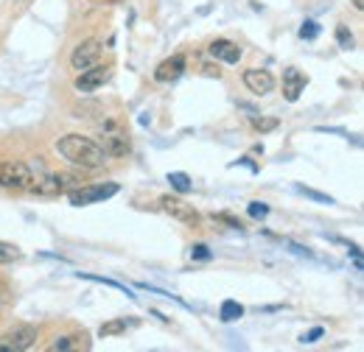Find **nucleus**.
Here are the masks:
<instances>
[{
  "label": "nucleus",
  "mask_w": 364,
  "mask_h": 352,
  "mask_svg": "<svg viewBox=\"0 0 364 352\" xmlns=\"http://www.w3.org/2000/svg\"><path fill=\"white\" fill-rule=\"evenodd\" d=\"M57 154L65 157L71 165L81 168V171H95V168H104L107 165V154L104 148L98 145V140H90L84 135H65L57 140Z\"/></svg>",
  "instance_id": "obj_1"
},
{
  "label": "nucleus",
  "mask_w": 364,
  "mask_h": 352,
  "mask_svg": "<svg viewBox=\"0 0 364 352\" xmlns=\"http://www.w3.org/2000/svg\"><path fill=\"white\" fill-rule=\"evenodd\" d=\"M98 135H101L98 145L104 148L107 157H127V154H129V138L124 135V129H121L118 121L104 118V121L98 123Z\"/></svg>",
  "instance_id": "obj_2"
},
{
  "label": "nucleus",
  "mask_w": 364,
  "mask_h": 352,
  "mask_svg": "<svg viewBox=\"0 0 364 352\" xmlns=\"http://www.w3.org/2000/svg\"><path fill=\"white\" fill-rule=\"evenodd\" d=\"M118 193V185L115 182H104V185H81L68 193L73 207H87V205H95V202H104V199H112Z\"/></svg>",
  "instance_id": "obj_3"
},
{
  "label": "nucleus",
  "mask_w": 364,
  "mask_h": 352,
  "mask_svg": "<svg viewBox=\"0 0 364 352\" xmlns=\"http://www.w3.org/2000/svg\"><path fill=\"white\" fill-rule=\"evenodd\" d=\"M28 182H31V165L17 162V159H3L0 162V188L25 190Z\"/></svg>",
  "instance_id": "obj_4"
},
{
  "label": "nucleus",
  "mask_w": 364,
  "mask_h": 352,
  "mask_svg": "<svg viewBox=\"0 0 364 352\" xmlns=\"http://www.w3.org/2000/svg\"><path fill=\"white\" fill-rule=\"evenodd\" d=\"M34 344H37V327L31 324H20L6 336H0V352H25Z\"/></svg>",
  "instance_id": "obj_5"
},
{
  "label": "nucleus",
  "mask_w": 364,
  "mask_h": 352,
  "mask_svg": "<svg viewBox=\"0 0 364 352\" xmlns=\"http://www.w3.org/2000/svg\"><path fill=\"white\" fill-rule=\"evenodd\" d=\"M101 56H104V45L98 40H84L81 45H76V51L71 54V65L73 71H87V68H95L101 65Z\"/></svg>",
  "instance_id": "obj_6"
},
{
  "label": "nucleus",
  "mask_w": 364,
  "mask_h": 352,
  "mask_svg": "<svg viewBox=\"0 0 364 352\" xmlns=\"http://www.w3.org/2000/svg\"><path fill=\"white\" fill-rule=\"evenodd\" d=\"M160 207L165 215H171V218H177V221H182V224H196L199 221V212L194 210L188 202H182V199H177V196H163L160 199Z\"/></svg>",
  "instance_id": "obj_7"
},
{
  "label": "nucleus",
  "mask_w": 364,
  "mask_h": 352,
  "mask_svg": "<svg viewBox=\"0 0 364 352\" xmlns=\"http://www.w3.org/2000/svg\"><path fill=\"white\" fill-rule=\"evenodd\" d=\"M110 68H101V65H95V68H87V71H81L76 75V90L78 92H95L98 87H104L107 81H110Z\"/></svg>",
  "instance_id": "obj_8"
},
{
  "label": "nucleus",
  "mask_w": 364,
  "mask_h": 352,
  "mask_svg": "<svg viewBox=\"0 0 364 352\" xmlns=\"http://www.w3.org/2000/svg\"><path fill=\"white\" fill-rule=\"evenodd\" d=\"M244 87H247L252 95H269V92L275 90V78H272V73L269 71L252 68V71L244 73Z\"/></svg>",
  "instance_id": "obj_9"
},
{
  "label": "nucleus",
  "mask_w": 364,
  "mask_h": 352,
  "mask_svg": "<svg viewBox=\"0 0 364 352\" xmlns=\"http://www.w3.org/2000/svg\"><path fill=\"white\" fill-rule=\"evenodd\" d=\"M208 54L218 62H224V65H238V59H241V48L230 40H213L208 45Z\"/></svg>",
  "instance_id": "obj_10"
},
{
  "label": "nucleus",
  "mask_w": 364,
  "mask_h": 352,
  "mask_svg": "<svg viewBox=\"0 0 364 352\" xmlns=\"http://www.w3.org/2000/svg\"><path fill=\"white\" fill-rule=\"evenodd\" d=\"M182 73H185V56H182V54H177V56H171V59H165V62H160V65H157L154 78H157L160 84H168V81H177Z\"/></svg>",
  "instance_id": "obj_11"
},
{
  "label": "nucleus",
  "mask_w": 364,
  "mask_h": 352,
  "mask_svg": "<svg viewBox=\"0 0 364 352\" xmlns=\"http://www.w3.org/2000/svg\"><path fill=\"white\" fill-rule=\"evenodd\" d=\"M305 84H308L305 73H300L297 68L283 71V95H286V101H297V98H300V92L305 90Z\"/></svg>",
  "instance_id": "obj_12"
},
{
  "label": "nucleus",
  "mask_w": 364,
  "mask_h": 352,
  "mask_svg": "<svg viewBox=\"0 0 364 352\" xmlns=\"http://www.w3.org/2000/svg\"><path fill=\"white\" fill-rule=\"evenodd\" d=\"M241 316H244V308H241L235 299L221 302V322H235V319H241Z\"/></svg>",
  "instance_id": "obj_13"
},
{
  "label": "nucleus",
  "mask_w": 364,
  "mask_h": 352,
  "mask_svg": "<svg viewBox=\"0 0 364 352\" xmlns=\"http://www.w3.org/2000/svg\"><path fill=\"white\" fill-rule=\"evenodd\" d=\"M129 324H135V322H127V319H112V322H107V324H101V336H121Z\"/></svg>",
  "instance_id": "obj_14"
},
{
  "label": "nucleus",
  "mask_w": 364,
  "mask_h": 352,
  "mask_svg": "<svg viewBox=\"0 0 364 352\" xmlns=\"http://www.w3.org/2000/svg\"><path fill=\"white\" fill-rule=\"evenodd\" d=\"M249 126L255 132H275L278 129V118H261V115H255V118H249Z\"/></svg>",
  "instance_id": "obj_15"
},
{
  "label": "nucleus",
  "mask_w": 364,
  "mask_h": 352,
  "mask_svg": "<svg viewBox=\"0 0 364 352\" xmlns=\"http://www.w3.org/2000/svg\"><path fill=\"white\" fill-rule=\"evenodd\" d=\"M168 182H171V188H174L177 193H188V190H191V179H188V174L174 171V174H168Z\"/></svg>",
  "instance_id": "obj_16"
},
{
  "label": "nucleus",
  "mask_w": 364,
  "mask_h": 352,
  "mask_svg": "<svg viewBox=\"0 0 364 352\" xmlns=\"http://www.w3.org/2000/svg\"><path fill=\"white\" fill-rule=\"evenodd\" d=\"M14 260H20V249L14 243H3L0 241V263H14Z\"/></svg>",
  "instance_id": "obj_17"
},
{
  "label": "nucleus",
  "mask_w": 364,
  "mask_h": 352,
  "mask_svg": "<svg viewBox=\"0 0 364 352\" xmlns=\"http://www.w3.org/2000/svg\"><path fill=\"white\" fill-rule=\"evenodd\" d=\"M336 42H339V48H345V51L353 48V34H351L348 25H336Z\"/></svg>",
  "instance_id": "obj_18"
},
{
  "label": "nucleus",
  "mask_w": 364,
  "mask_h": 352,
  "mask_svg": "<svg viewBox=\"0 0 364 352\" xmlns=\"http://www.w3.org/2000/svg\"><path fill=\"white\" fill-rule=\"evenodd\" d=\"M81 344H78V339L76 336H62V339H57L54 344H51V350L59 352V350H78Z\"/></svg>",
  "instance_id": "obj_19"
},
{
  "label": "nucleus",
  "mask_w": 364,
  "mask_h": 352,
  "mask_svg": "<svg viewBox=\"0 0 364 352\" xmlns=\"http://www.w3.org/2000/svg\"><path fill=\"white\" fill-rule=\"evenodd\" d=\"M300 37H303V40H317V37H319V25H317L314 20H305L303 28H300Z\"/></svg>",
  "instance_id": "obj_20"
},
{
  "label": "nucleus",
  "mask_w": 364,
  "mask_h": 352,
  "mask_svg": "<svg viewBox=\"0 0 364 352\" xmlns=\"http://www.w3.org/2000/svg\"><path fill=\"white\" fill-rule=\"evenodd\" d=\"M191 257H194V260H211V249H208L205 243H196V246L191 249Z\"/></svg>",
  "instance_id": "obj_21"
},
{
  "label": "nucleus",
  "mask_w": 364,
  "mask_h": 352,
  "mask_svg": "<svg viewBox=\"0 0 364 352\" xmlns=\"http://www.w3.org/2000/svg\"><path fill=\"white\" fill-rule=\"evenodd\" d=\"M266 212H269V207H266L264 202H252V205H249V215H252V218H266Z\"/></svg>",
  "instance_id": "obj_22"
},
{
  "label": "nucleus",
  "mask_w": 364,
  "mask_h": 352,
  "mask_svg": "<svg viewBox=\"0 0 364 352\" xmlns=\"http://www.w3.org/2000/svg\"><path fill=\"white\" fill-rule=\"evenodd\" d=\"M297 193H303V196H308V199H314V202H331L328 196H322V193H317V190H308V188H297Z\"/></svg>",
  "instance_id": "obj_23"
},
{
  "label": "nucleus",
  "mask_w": 364,
  "mask_h": 352,
  "mask_svg": "<svg viewBox=\"0 0 364 352\" xmlns=\"http://www.w3.org/2000/svg\"><path fill=\"white\" fill-rule=\"evenodd\" d=\"M319 336H322V327H314L308 336H303V341H305V344H311V341H317Z\"/></svg>",
  "instance_id": "obj_24"
},
{
  "label": "nucleus",
  "mask_w": 364,
  "mask_h": 352,
  "mask_svg": "<svg viewBox=\"0 0 364 352\" xmlns=\"http://www.w3.org/2000/svg\"><path fill=\"white\" fill-rule=\"evenodd\" d=\"M353 6H356V11H362V8H364V0H353Z\"/></svg>",
  "instance_id": "obj_25"
}]
</instances>
